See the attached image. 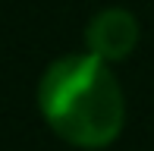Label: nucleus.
Here are the masks:
<instances>
[{"label": "nucleus", "mask_w": 154, "mask_h": 151, "mask_svg": "<svg viewBox=\"0 0 154 151\" xmlns=\"http://www.w3.org/2000/svg\"><path fill=\"white\" fill-rule=\"evenodd\" d=\"M88 51L101 60H126L138 41V22L126 10H104L91 19L85 32Z\"/></svg>", "instance_id": "f03ea898"}, {"label": "nucleus", "mask_w": 154, "mask_h": 151, "mask_svg": "<svg viewBox=\"0 0 154 151\" xmlns=\"http://www.w3.org/2000/svg\"><path fill=\"white\" fill-rule=\"evenodd\" d=\"M38 104L54 132L79 148L110 145L126 123L123 91L94 54L60 57L41 79Z\"/></svg>", "instance_id": "f257e3e1"}]
</instances>
